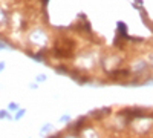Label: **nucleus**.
<instances>
[{"instance_id":"1","label":"nucleus","mask_w":153,"mask_h":138,"mask_svg":"<svg viewBox=\"0 0 153 138\" xmlns=\"http://www.w3.org/2000/svg\"><path fill=\"white\" fill-rule=\"evenodd\" d=\"M9 109H11V110H17V109H19V106H17L15 103H11V104H9Z\"/></svg>"},{"instance_id":"2","label":"nucleus","mask_w":153,"mask_h":138,"mask_svg":"<svg viewBox=\"0 0 153 138\" xmlns=\"http://www.w3.org/2000/svg\"><path fill=\"white\" fill-rule=\"evenodd\" d=\"M23 114H25V110H19V112H17V115H15V120H20V117H21Z\"/></svg>"},{"instance_id":"3","label":"nucleus","mask_w":153,"mask_h":138,"mask_svg":"<svg viewBox=\"0 0 153 138\" xmlns=\"http://www.w3.org/2000/svg\"><path fill=\"white\" fill-rule=\"evenodd\" d=\"M3 68H5V65H3V63H0V71H2Z\"/></svg>"}]
</instances>
